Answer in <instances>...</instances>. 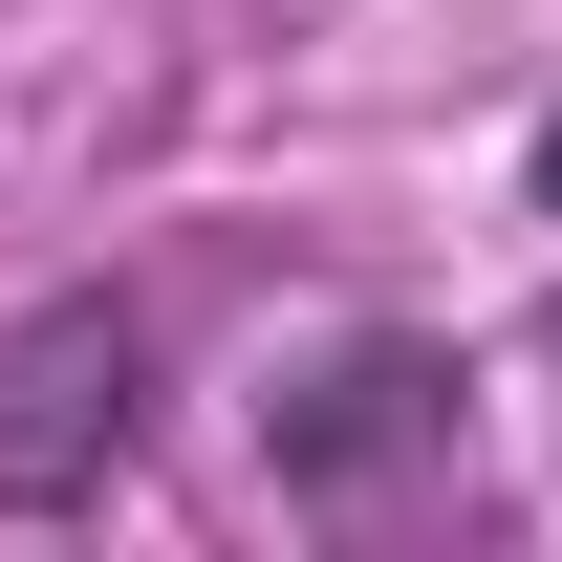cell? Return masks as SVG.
<instances>
[{
    "mask_svg": "<svg viewBox=\"0 0 562 562\" xmlns=\"http://www.w3.org/2000/svg\"><path fill=\"white\" fill-rule=\"evenodd\" d=\"M390 476H454V347H412V325H368L281 390V497L303 519H390Z\"/></svg>",
    "mask_w": 562,
    "mask_h": 562,
    "instance_id": "2",
    "label": "cell"
},
{
    "mask_svg": "<svg viewBox=\"0 0 562 562\" xmlns=\"http://www.w3.org/2000/svg\"><path fill=\"white\" fill-rule=\"evenodd\" d=\"M519 195H541V216H562V109H541V151H519Z\"/></svg>",
    "mask_w": 562,
    "mask_h": 562,
    "instance_id": "3",
    "label": "cell"
},
{
    "mask_svg": "<svg viewBox=\"0 0 562 562\" xmlns=\"http://www.w3.org/2000/svg\"><path fill=\"white\" fill-rule=\"evenodd\" d=\"M131 432H151V303L66 281V303L0 325V519L109 497V476H131Z\"/></svg>",
    "mask_w": 562,
    "mask_h": 562,
    "instance_id": "1",
    "label": "cell"
}]
</instances>
